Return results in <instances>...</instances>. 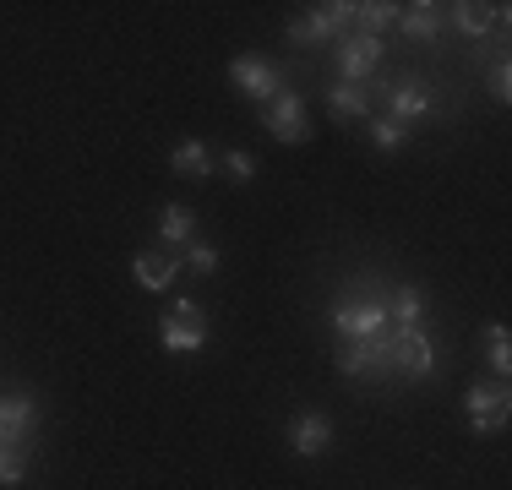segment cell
<instances>
[{"label":"cell","instance_id":"obj_1","mask_svg":"<svg viewBox=\"0 0 512 490\" xmlns=\"http://www.w3.org/2000/svg\"><path fill=\"white\" fill-rule=\"evenodd\" d=\"M333 327H338V338H376V333H393V300H387L382 289L349 294V300L333 305Z\"/></svg>","mask_w":512,"mask_h":490},{"label":"cell","instance_id":"obj_2","mask_svg":"<svg viewBox=\"0 0 512 490\" xmlns=\"http://www.w3.org/2000/svg\"><path fill=\"white\" fill-rule=\"evenodd\" d=\"M338 371H344V376H371V382H387V376H393V333L344 338V343H338Z\"/></svg>","mask_w":512,"mask_h":490},{"label":"cell","instance_id":"obj_3","mask_svg":"<svg viewBox=\"0 0 512 490\" xmlns=\"http://www.w3.org/2000/svg\"><path fill=\"white\" fill-rule=\"evenodd\" d=\"M158 338H164V349H175V354H197L207 343L202 305L197 300H175L164 316H158Z\"/></svg>","mask_w":512,"mask_h":490},{"label":"cell","instance_id":"obj_4","mask_svg":"<svg viewBox=\"0 0 512 490\" xmlns=\"http://www.w3.org/2000/svg\"><path fill=\"white\" fill-rule=\"evenodd\" d=\"M349 28H355V6L349 0H327L311 17L289 22V44H327V39H344Z\"/></svg>","mask_w":512,"mask_h":490},{"label":"cell","instance_id":"obj_5","mask_svg":"<svg viewBox=\"0 0 512 490\" xmlns=\"http://www.w3.org/2000/svg\"><path fill=\"white\" fill-rule=\"evenodd\" d=\"M431 371H436L431 338H425L420 327H404V333L393 327V376H404V382H425Z\"/></svg>","mask_w":512,"mask_h":490},{"label":"cell","instance_id":"obj_6","mask_svg":"<svg viewBox=\"0 0 512 490\" xmlns=\"http://www.w3.org/2000/svg\"><path fill=\"white\" fill-rule=\"evenodd\" d=\"M33 436H39V403H33L28 392H6V398H0V447L28 452Z\"/></svg>","mask_w":512,"mask_h":490},{"label":"cell","instance_id":"obj_7","mask_svg":"<svg viewBox=\"0 0 512 490\" xmlns=\"http://www.w3.org/2000/svg\"><path fill=\"white\" fill-rule=\"evenodd\" d=\"M262 109V126L273 131L278 142H306V98L300 93H273L267 98V104H256Z\"/></svg>","mask_w":512,"mask_h":490},{"label":"cell","instance_id":"obj_8","mask_svg":"<svg viewBox=\"0 0 512 490\" xmlns=\"http://www.w3.org/2000/svg\"><path fill=\"white\" fill-rule=\"evenodd\" d=\"M463 409H469V425L480 436L502 431L507 425V387L502 382H474L469 392H463Z\"/></svg>","mask_w":512,"mask_h":490},{"label":"cell","instance_id":"obj_9","mask_svg":"<svg viewBox=\"0 0 512 490\" xmlns=\"http://www.w3.org/2000/svg\"><path fill=\"white\" fill-rule=\"evenodd\" d=\"M382 104H387V115H393L398 126H409V120H420V115H431V109H436V88H431V82H420V77H398L393 88L382 93Z\"/></svg>","mask_w":512,"mask_h":490},{"label":"cell","instance_id":"obj_10","mask_svg":"<svg viewBox=\"0 0 512 490\" xmlns=\"http://www.w3.org/2000/svg\"><path fill=\"white\" fill-rule=\"evenodd\" d=\"M376 66H382V39H371V33H344L338 39V71H344V82L371 77Z\"/></svg>","mask_w":512,"mask_h":490},{"label":"cell","instance_id":"obj_11","mask_svg":"<svg viewBox=\"0 0 512 490\" xmlns=\"http://www.w3.org/2000/svg\"><path fill=\"white\" fill-rule=\"evenodd\" d=\"M229 77H235L240 88L256 98V104H267L273 93H284V77H278L267 60H256V55H235V60H229Z\"/></svg>","mask_w":512,"mask_h":490},{"label":"cell","instance_id":"obj_12","mask_svg":"<svg viewBox=\"0 0 512 490\" xmlns=\"http://www.w3.org/2000/svg\"><path fill=\"white\" fill-rule=\"evenodd\" d=\"M289 441H295L300 458H322V452L333 447V420H327V414H295Z\"/></svg>","mask_w":512,"mask_h":490},{"label":"cell","instance_id":"obj_13","mask_svg":"<svg viewBox=\"0 0 512 490\" xmlns=\"http://www.w3.org/2000/svg\"><path fill=\"white\" fill-rule=\"evenodd\" d=\"M131 273H137L142 289H169L175 273H186V267H180V256H169V251H142L137 262H131Z\"/></svg>","mask_w":512,"mask_h":490},{"label":"cell","instance_id":"obj_14","mask_svg":"<svg viewBox=\"0 0 512 490\" xmlns=\"http://www.w3.org/2000/svg\"><path fill=\"white\" fill-rule=\"evenodd\" d=\"M398 28H404L409 39H436V33H442V11H436L431 0H414V6H398Z\"/></svg>","mask_w":512,"mask_h":490},{"label":"cell","instance_id":"obj_15","mask_svg":"<svg viewBox=\"0 0 512 490\" xmlns=\"http://www.w3.org/2000/svg\"><path fill=\"white\" fill-rule=\"evenodd\" d=\"M447 11H453V28L469 33V39H485V33L496 28V6H480V0H458V6H447Z\"/></svg>","mask_w":512,"mask_h":490},{"label":"cell","instance_id":"obj_16","mask_svg":"<svg viewBox=\"0 0 512 490\" xmlns=\"http://www.w3.org/2000/svg\"><path fill=\"white\" fill-rule=\"evenodd\" d=\"M169 169H175V175H191V180H207L213 175V153H207V142H180L175 153H169Z\"/></svg>","mask_w":512,"mask_h":490},{"label":"cell","instance_id":"obj_17","mask_svg":"<svg viewBox=\"0 0 512 490\" xmlns=\"http://www.w3.org/2000/svg\"><path fill=\"white\" fill-rule=\"evenodd\" d=\"M327 109H333V120H360V115H371V93L360 82H338L327 93Z\"/></svg>","mask_w":512,"mask_h":490},{"label":"cell","instance_id":"obj_18","mask_svg":"<svg viewBox=\"0 0 512 490\" xmlns=\"http://www.w3.org/2000/svg\"><path fill=\"white\" fill-rule=\"evenodd\" d=\"M158 235H164L169 245H191V240H197V218H191V207L169 202L164 213H158Z\"/></svg>","mask_w":512,"mask_h":490},{"label":"cell","instance_id":"obj_19","mask_svg":"<svg viewBox=\"0 0 512 490\" xmlns=\"http://www.w3.org/2000/svg\"><path fill=\"white\" fill-rule=\"evenodd\" d=\"M398 22V6H387V0H365V6H355V28L371 33V39H382V28H393Z\"/></svg>","mask_w":512,"mask_h":490},{"label":"cell","instance_id":"obj_20","mask_svg":"<svg viewBox=\"0 0 512 490\" xmlns=\"http://www.w3.org/2000/svg\"><path fill=\"white\" fill-rule=\"evenodd\" d=\"M420 316H425V294L414 284H404L393 294V327H398V333H404V327H420Z\"/></svg>","mask_w":512,"mask_h":490},{"label":"cell","instance_id":"obj_21","mask_svg":"<svg viewBox=\"0 0 512 490\" xmlns=\"http://www.w3.org/2000/svg\"><path fill=\"white\" fill-rule=\"evenodd\" d=\"M485 354H491V371H496V376H507V371H512V338H507V327H502V322L485 327Z\"/></svg>","mask_w":512,"mask_h":490},{"label":"cell","instance_id":"obj_22","mask_svg":"<svg viewBox=\"0 0 512 490\" xmlns=\"http://www.w3.org/2000/svg\"><path fill=\"white\" fill-rule=\"evenodd\" d=\"M371 142L382 147V153H398V147L409 142V126H398L393 115H382V120H376V126H371Z\"/></svg>","mask_w":512,"mask_h":490},{"label":"cell","instance_id":"obj_23","mask_svg":"<svg viewBox=\"0 0 512 490\" xmlns=\"http://www.w3.org/2000/svg\"><path fill=\"white\" fill-rule=\"evenodd\" d=\"M28 474V452L22 447H0V485H17Z\"/></svg>","mask_w":512,"mask_h":490},{"label":"cell","instance_id":"obj_24","mask_svg":"<svg viewBox=\"0 0 512 490\" xmlns=\"http://www.w3.org/2000/svg\"><path fill=\"white\" fill-rule=\"evenodd\" d=\"M180 267H191V273H213V267H218V251H213V245H202V240H191V245H186V262H180Z\"/></svg>","mask_w":512,"mask_h":490},{"label":"cell","instance_id":"obj_25","mask_svg":"<svg viewBox=\"0 0 512 490\" xmlns=\"http://www.w3.org/2000/svg\"><path fill=\"white\" fill-rule=\"evenodd\" d=\"M491 98H496V104H507V98H512V66H507V60H496V66H491Z\"/></svg>","mask_w":512,"mask_h":490},{"label":"cell","instance_id":"obj_26","mask_svg":"<svg viewBox=\"0 0 512 490\" xmlns=\"http://www.w3.org/2000/svg\"><path fill=\"white\" fill-rule=\"evenodd\" d=\"M224 164H229V175H235V180H251L256 175V158L251 153H229Z\"/></svg>","mask_w":512,"mask_h":490}]
</instances>
